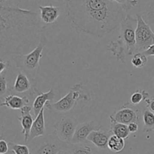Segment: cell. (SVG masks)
<instances>
[{"mask_svg":"<svg viewBox=\"0 0 154 154\" xmlns=\"http://www.w3.org/2000/svg\"><path fill=\"white\" fill-rule=\"evenodd\" d=\"M40 15L18 7L0 6V50L4 54H26L38 44L42 32L47 29L41 23Z\"/></svg>","mask_w":154,"mask_h":154,"instance_id":"cell-1","label":"cell"},{"mask_svg":"<svg viewBox=\"0 0 154 154\" xmlns=\"http://www.w3.org/2000/svg\"><path fill=\"white\" fill-rule=\"evenodd\" d=\"M66 7L72 26L96 38L117 29L127 14L111 0H66Z\"/></svg>","mask_w":154,"mask_h":154,"instance_id":"cell-2","label":"cell"},{"mask_svg":"<svg viewBox=\"0 0 154 154\" xmlns=\"http://www.w3.org/2000/svg\"><path fill=\"white\" fill-rule=\"evenodd\" d=\"M137 18L127 14L120 23L118 40L111 41L107 47L118 61L125 63L126 58L136 54Z\"/></svg>","mask_w":154,"mask_h":154,"instance_id":"cell-3","label":"cell"},{"mask_svg":"<svg viewBox=\"0 0 154 154\" xmlns=\"http://www.w3.org/2000/svg\"><path fill=\"white\" fill-rule=\"evenodd\" d=\"M46 29L42 32L39 43L35 48L26 54H17L13 56L14 63L18 70L21 71L29 77L33 87H37L40 74V60L42 57V51L48 44Z\"/></svg>","mask_w":154,"mask_h":154,"instance_id":"cell-4","label":"cell"},{"mask_svg":"<svg viewBox=\"0 0 154 154\" xmlns=\"http://www.w3.org/2000/svg\"><path fill=\"white\" fill-rule=\"evenodd\" d=\"M30 154H57L68 150L70 144L61 141L55 133L38 137L28 143Z\"/></svg>","mask_w":154,"mask_h":154,"instance_id":"cell-5","label":"cell"},{"mask_svg":"<svg viewBox=\"0 0 154 154\" xmlns=\"http://www.w3.org/2000/svg\"><path fill=\"white\" fill-rule=\"evenodd\" d=\"M91 100V98L87 93L84 92L82 89V84H78L73 85L69 93L63 98L60 99L54 103L48 102L45 105V108L51 111H56L57 112H68L75 108L78 101Z\"/></svg>","mask_w":154,"mask_h":154,"instance_id":"cell-6","label":"cell"},{"mask_svg":"<svg viewBox=\"0 0 154 154\" xmlns=\"http://www.w3.org/2000/svg\"><path fill=\"white\" fill-rule=\"evenodd\" d=\"M136 28V51L144 52L154 45V32L150 26L143 18L142 14H137Z\"/></svg>","mask_w":154,"mask_h":154,"instance_id":"cell-7","label":"cell"},{"mask_svg":"<svg viewBox=\"0 0 154 154\" xmlns=\"http://www.w3.org/2000/svg\"><path fill=\"white\" fill-rule=\"evenodd\" d=\"M78 126V120L75 117L72 115L64 116L54 126V133L61 141L71 144Z\"/></svg>","mask_w":154,"mask_h":154,"instance_id":"cell-8","label":"cell"},{"mask_svg":"<svg viewBox=\"0 0 154 154\" xmlns=\"http://www.w3.org/2000/svg\"><path fill=\"white\" fill-rule=\"evenodd\" d=\"M142 116L141 111L137 108H134L129 102L124 104L119 109L116 110L111 116L110 120L116 121L117 123L129 125L132 123H137L140 121Z\"/></svg>","mask_w":154,"mask_h":154,"instance_id":"cell-9","label":"cell"},{"mask_svg":"<svg viewBox=\"0 0 154 154\" xmlns=\"http://www.w3.org/2000/svg\"><path fill=\"white\" fill-rule=\"evenodd\" d=\"M10 94H23L28 93V97L30 99H34L41 93L37 87H33L32 81L26 74L18 70L17 75L15 79L13 87L9 90Z\"/></svg>","mask_w":154,"mask_h":154,"instance_id":"cell-10","label":"cell"},{"mask_svg":"<svg viewBox=\"0 0 154 154\" xmlns=\"http://www.w3.org/2000/svg\"><path fill=\"white\" fill-rule=\"evenodd\" d=\"M99 129H101V126L93 120L78 124L72 138V144H87V142H88L87 138L90 134L93 131Z\"/></svg>","mask_w":154,"mask_h":154,"instance_id":"cell-11","label":"cell"},{"mask_svg":"<svg viewBox=\"0 0 154 154\" xmlns=\"http://www.w3.org/2000/svg\"><path fill=\"white\" fill-rule=\"evenodd\" d=\"M32 111V108H31L29 105H26L20 110L21 116L18 117V120L20 122L21 126H22L21 133L24 135V141L26 143L28 142L30 131H31L32 126L34 122L33 117L31 114Z\"/></svg>","mask_w":154,"mask_h":154,"instance_id":"cell-12","label":"cell"},{"mask_svg":"<svg viewBox=\"0 0 154 154\" xmlns=\"http://www.w3.org/2000/svg\"><path fill=\"white\" fill-rule=\"evenodd\" d=\"M111 131H104L102 129L93 131L87 138L89 142H91L95 147L101 150L108 149V144L109 138L111 137Z\"/></svg>","mask_w":154,"mask_h":154,"instance_id":"cell-13","label":"cell"},{"mask_svg":"<svg viewBox=\"0 0 154 154\" xmlns=\"http://www.w3.org/2000/svg\"><path fill=\"white\" fill-rule=\"evenodd\" d=\"M31 99L27 96H20L15 94H9L5 97L1 103V107H7L13 110H21L24 106L28 105Z\"/></svg>","mask_w":154,"mask_h":154,"instance_id":"cell-14","label":"cell"},{"mask_svg":"<svg viewBox=\"0 0 154 154\" xmlns=\"http://www.w3.org/2000/svg\"><path fill=\"white\" fill-rule=\"evenodd\" d=\"M55 97V93L53 88L50 89L46 93H40L35 98L32 104V111L35 117H37L48 102H51Z\"/></svg>","mask_w":154,"mask_h":154,"instance_id":"cell-15","label":"cell"},{"mask_svg":"<svg viewBox=\"0 0 154 154\" xmlns=\"http://www.w3.org/2000/svg\"><path fill=\"white\" fill-rule=\"evenodd\" d=\"M45 108L42 110V111L39 113L38 115L34 120L31 131H30L29 138L27 143L30 142V141H32L33 139L38 138V137H41L46 135L45 122Z\"/></svg>","mask_w":154,"mask_h":154,"instance_id":"cell-16","label":"cell"},{"mask_svg":"<svg viewBox=\"0 0 154 154\" xmlns=\"http://www.w3.org/2000/svg\"><path fill=\"white\" fill-rule=\"evenodd\" d=\"M40 10V18L42 22L51 24L56 22L60 16V9L54 5L38 6Z\"/></svg>","mask_w":154,"mask_h":154,"instance_id":"cell-17","label":"cell"},{"mask_svg":"<svg viewBox=\"0 0 154 154\" xmlns=\"http://www.w3.org/2000/svg\"><path fill=\"white\" fill-rule=\"evenodd\" d=\"M110 131L113 135L124 140L127 139L130 135L128 125L117 123V122L113 121V120H111V130Z\"/></svg>","mask_w":154,"mask_h":154,"instance_id":"cell-18","label":"cell"},{"mask_svg":"<svg viewBox=\"0 0 154 154\" xmlns=\"http://www.w3.org/2000/svg\"><path fill=\"white\" fill-rule=\"evenodd\" d=\"M108 147L113 153H120L125 147V140L114 135H111L108 141Z\"/></svg>","mask_w":154,"mask_h":154,"instance_id":"cell-19","label":"cell"},{"mask_svg":"<svg viewBox=\"0 0 154 154\" xmlns=\"http://www.w3.org/2000/svg\"><path fill=\"white\" fill-rule=\"evenodd\" d=\"M142 118L144 122V132L154 131V113L147 108L142 112Z\"/></svg>","mask_w":154,"mask_h":154,"instance_id":"cell-20","label":"cell"},{"mask_svg":"<svg viewBox=\"0 0 154 154\" xmlns=\"http://www.w3.org/2000/svg\"><path fill=\"white\" fill-rule=\"evenodd\" d=\"M147 62H148L147 56H146L143 52L135 54L132 56V58L131 60V63L135 69H141L144 67L147 64Z\"/></svg>","mask_w":154,"mask_h":154,"instance_id":"cell-21","label":"cell"},{"mask_svg":"<svg viewBox=\"0 0 154 154\" xmlns=\"http://www.w3.org/2000/svg\"><path fill=\"white\" fill-rule=\"evenodd\" d=\"M69 150L71 151V154H93L90 146L87 145V144H71Z\"/></svg>","mask_w":154,"mask_h":154,"instance_id":"cell-22","label":"cell"},{"mask_svg":"<svg viewBox=\"0 0 154 154\" xmlns=\"http://www.w3.org/2000/svg\"><path fill=\"white\" fill-rule=\"evenodd\" d=\"M150 97V95L145 90H137L135 93H132L130 98V102H129L131 105L136 106L138 105L143 100H145L147 98Z\"/></svg>","mask_w":154,"mask_h":154,"instance_id":"cell-23","label":"cell"},{"mask_svg":"<svg viewBox=\"0 0 154 154\" xmlns=\"http://www.w3.org/2000/svg\"><path fill=\"white\" fill-rule=\"evenodd\" d=\"M9 151L14 154H30V150L28 145L18 144L14 142H8Z\"/></svg>","mask_w":154,"mask_h":154,"instance_id":"cell-24","label":"cell"},{"mask_svg":"<svg viewBox=\"0 0 154 154\" xmlns=\"http://www.w3.org/2000/svg\"><path fill=\"white\" fill-rule=\"evenodd\" d=\"M142 17L154 32V0H153V2L150 3L149 7L147 8V11L144 12Z\"/></svg>","mask_w":154,"mask_h":154,"instance_id":"cell-25","label":"cell"},{"mask_svg":"<svg viewBox=\"0 0 154 154\" xmlns=\"http://www.w3.org/2000/svg\"><path fill=\"white\" fill-rule=\"evenodd\" d=\"M118 4L126 14L138 4V0H111Z\"/></svg>","mask_w":154,"mask_h":154,"instance_id":"cell-26","label":"cell"},{"mask_svg":"<svg viewBox=\"0 0 154 154\" xmlns=\"http://www.w3.org/2000/svg\"><path fill=\"white\" fill-rule=\"evenodd\" d=\"M8 93V81L6 78V75H5V72L2 74H0V96L1 99H3V96L5 94Z\"/></svg>","mask_w":154,"mask_h":154,"instance_id":"cell-27","label":"cell"},{"mask_svg":"<svg viewBox=\"0 0 154 154\" xmlns=\"http://www.w3.org/2000/svg\"><path fill=\"white\" fill-rule=\"evenodd\" d=\"M8 143H7V141H5L4 139H2L0 141V154H8Z\"/></svg>","mask_w":154,"mask_h":154,"instance_id":"cell-28","label":"cell"},{"mask_svg":"<svg viewBox=\"0 0 154 154\" xmlns=\"http://www.w3.org/2000/svg\"><path fill=\"white\" fill-rule=\"evenodd\" d=\"M144 102H145L147 108H148L150 111H151L152 112L154 113V97L150 98V97L147 98V99L144 100Z\"/></svg>","mask_w":154,"mask_h":154,"instance_id":"cell-29","label":"cell"},{"mask_svg":"<svg viewBox=\"0 0 154 154\" xmlns=\"http://www.w3.org/2000/svg\"><path fill=\"white\" fill-rule=\"evenodd\" d=\"M9 66H10V62L1 60V61H0V74L4 73L5 71H6V69L9 67Z\"/></svg>","mask_w":154,"mask_h":154,"instance_id":"cell-30","label":"cell"},{"mask_svg":"<svg viewBox=\"0 0 154 154\" xmlns=\"http://www.w3.org/2000/svg\"><path fill=\"white\" fill-rule=\"evenodd\" d=\"M128 128L130 133H135L138 130V124L137 123H132L128 125Z\"/></svg>","mask_w":154,"mask_h":154,"instance_id":"cell-31","label":"cell"},{"mask_svg":"<svg viewBox=\"0 0 154 154\" xmlns=\"http://www.w3.org/2000/svg\"><path fill=\"white\" fill-rule=\"evenodd\" d=\"M144 53L146 56L147 57H154V45L150 46L147 51H145Z\"/></svg>","mask_w":154,"mask_h":154,"instance_id":"cell-32","label":"cell"},{"mask_svg":"<svg viewBox=\"0 0 154 154\" xmlns=\"http://www.w3.org/2000/svg\"><path fill=\"white\" fill-rule=\"evenodd\" d=\"M57 154H71V151L69 148L68 150H63V151H60V153H58Z\"/></svg>","mask_w":154,"mask_h":154,"instance_id":"cell-33","label":"cell"},{"mask_svg":"<svg viewBox=\"0 0 154 154\" xmlns=\"http://www.w3.org/2000/svg\"><path fill=\"white\" fill-rule=\"evenodd\" d=\"M153 92H154V78H153Z\"/></svg>","mask_w":154,"mask_h":154,"instance_id":"cell-34","label":"cell"},{"mask_svg":"<svg viewBox=\"0 0 154 154\" xmlns=\"http://www.w3.org/2000/svg\"><path fill=\"white\" fill-rule=\"evenodd\" d=\"M5 1H7V0H5ZM55 1H57V0H55Z\"/></svg>","mask_w":154,"mask_h":154,"instance_id":"cell-35","label":"cell"}]
</instances>
